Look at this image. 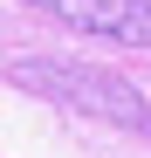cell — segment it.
<instances>
[{
  "label": "cell",
  "instance_id": "cell-1",
  "mask_svg": "<svg viewBox=\"0 0 151 158\" xmlns=\"http://www.w3.org/2000/svg\"><path fill=\"white\" fill-rule=\"evenodd\" d=\"M14 83L55 96V103H69V110H89L103 124H124V131H144L151 124L144 96L124 83L117 69H89V62H14Z\"/></svg>",
  "mask_w": 151,
  "mask_h": 158
},
{
  "label": "cell",
  "instance_id": "cell-2",
  "mask_svg": "<svg viewBox=\"0 0 151 158\" xmlns=\"http://www.w3.org/2000/svg\"><path fill=\"white\" fill-rule=\"evenodd\" d=\"M35 14H55L62 28L117 41V48H151V0H21Z\"/></svg>",
  "mask_w": 151,
  "mask_h": 158
}]
</instances>
